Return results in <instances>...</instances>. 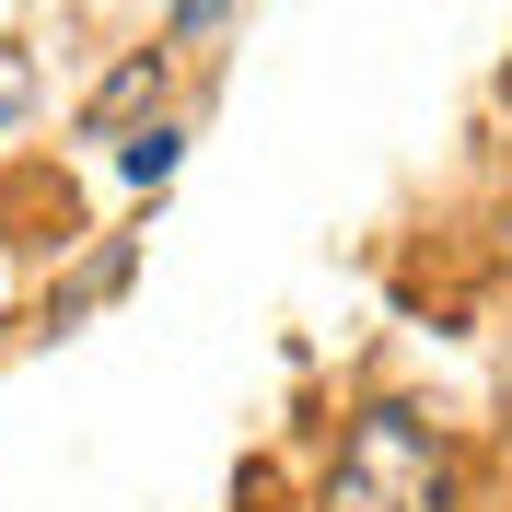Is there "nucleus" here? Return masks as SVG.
Returning <instances> with one entry per match:
<instances>
[{
    "label": "nucleus",
    "instance_id": "1",
    "mask_svg": "<svg viewBox=\"0 0 512 512\" xmlns=\"http://www.w3.org/2000/svg\"><path fill=\"white\" fill-rule=\"evenodd\" d=\"M466 478H454V443L419 408H361L326 454V501L315 512H454Z\"/></svg>",
    "mask_w": 512,
    "mask_h": 512
}]
</instances>
